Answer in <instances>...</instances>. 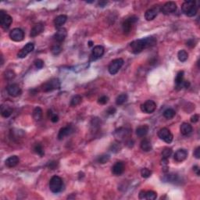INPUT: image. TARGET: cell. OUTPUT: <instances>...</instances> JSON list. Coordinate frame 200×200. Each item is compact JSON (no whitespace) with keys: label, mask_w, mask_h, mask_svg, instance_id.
I'll use <instances>...</instances> for the list:
<instances>
[{"label":"cell","mask_w":200,"mask_h":200,"mask_svg":"<svg viewBox=\"0 0 200 200\" xmlns=\"http://www.w3.org/2000/svg\"><path fill=\"white\" fill-rule=\"evenodd\" d=\"M44 25H43V23H37V24H35L34 26V27H32V29H31V30H30V37H36V36H38V34H41V32H42L43 30H44Z\"/></svg>","instance_id":"cell-22"},{"label":"cell","mask_w":200,"mask_h":200,"mask_svg":"<svg viewBox=\"0 0 200 200\" xmlns=\"http://www.w3.org/2000/svg\"><path fill=\"white\" fill-rule=\"evenodd\" d=\"M7 92L10 96L12 97H17L19 95H21L22 91L20 86L16 84H9L7 87Z\"/></svg>","instance_id":"cell-16"},{"label":"cell","mask_w":200,"mask_h":200,"mask_svg":"<svg viewBox=\"0 0 200 200\" xmlns=\"http://www.w3.org/2000/svg\"><path fill=\"white\" fill-rule=\"evenodd\" d=\"M145 191L142 190L139 192V198L140 199H145Z\"/></svg>","instance_id":"cell-50"},{"label":"cell","mask_w":200,"mask_h":200,"mask_svg":"<svg viewBox=\"0 0 200 200\" xmlns=\"http://www.w3.org/2000/svg\"><path fill=\"white\" fill-rule=\"evenodd\" d=\"M59 88H60V82H59V79L53 78L48 80L47 82L43 84L42 90L45 92H48V91H52L53 90L59 89Z\"/></svg>","instance_id":"cell-4"},{"label":"cell","mask_w":200,"mask_h":200,"mask_svg":"<svg viewBox=\"0 0 200 200\" xmlns=\"http://www.w3.org/2000/svg\"><path fill=\"white\" fill-rule=\"evenodd\" d=\"M63 182L60 177L53 176L49 180V189L53 193H59L62 190Z\"/></svg>","instance_id":"cell-3"},{"label":"cell","mask_w":200,"mask_h":200,"mask_svg":"<svg viewBox=\"0 0 200 200\" xmlns=\"http://www.w3.org/2000/svg\"><path fill=\"white\" fill-rule=\"evenodd\" d=\"M138 20V18L135 16H131L130 17L127 18L122 23V29L125 34H128L131 29H132L133 25Z\"/></svg>","instance_id":"cell-7"},{"label":"cell","mask_w":200,"mask_h":200,"mask_svg":"<svg viewBox=\"0 0 200 200\" xmlns=\"http://www.w3.org/2000/svg\"><path fill=\"white\" fill-rule=\"evenodd\" d=\"M106 4H107V2H105V1H100V2H98V5H100L101 7H104Z\"/></svg>","instance_id":"cell-53"},{"label":"cell","mask_w":200,"mask_h":200,"mask_svg":"<svg viewBox=\"0 0 200 200\" xmlns=\"http://www.w3.org/2000/svg\"><path fill=\"white\" fill-rule=\"evenodd\" d=\"M48 116H49L51 121L53 122V123H56V122H58V120H59V116L55 114V113H53L51 110L48 111Z\"/></svg>","instance_id":"cell-40"},{"label":"cell","mask_w":200,"mask_h":200,"mask_svg":"<svg viewBox=\"0 0 200 200\" xmlns=\"http://www.w3.org/2000/svg\"><path fill=\"white\" fill-rule=\"evenodd\" d=\"M127 94H121V95H118L117 97H116V104L117 105H123L124 102H127Z\"/></svg>","instance_id":"cell-30"},{"label":"cell","mask_w":200,"mask_h":200,"mask_svg":"<svg viewBox=\"0 0 200 200\" xmlns=\"http://www.w3.org/2000/svg\"><path fill=\"white\" fill-rule=\"evenodd\" d=\"M66 35H67V31H66V29L64 27H60V28L58 29L57 31L54 34V40L55 41H57V42L61 43L64 41Z\"/></svg>","instance_id":"cell-18"},{"label":"cell","mask_w":200,"mask_h":200,"mask_svg":"<svg viewBox=\"0 0 200 200\" xmlns=\"http://www.w3.org/2000/svg\"><path fill=\"white\" fill-rule=\"evenodd\" d=\"M110 159V156L109 155H106V154H104V155H99L97 159V162L98 163H101V164H104L105 162H107Z\"/></svg>","instance_id":"cell-37"},{"label":"cell","mask_w":200,"mask_h":200,"mask_svg":"<svg viewBox=\"0 0 200 200\" xmlns=\"http://www.w3.org/2000/svg\"><path fill=\"white\" fill-rule=\"evenodd\" d=\"M120 149V145H119V143H113L111 145V151L113 152H119Z\"/></svg>","instance_id":"cell-43"},{"label":"cell","mask_w":200,"mask_h":200,"mask_svg":"<svg viewBox=\"0 0 200 200\" xmlns=\"http://www.w3.org/2000/svg\"><path fill=\"white\" fill-rule=\"evenodd\" d=\"M89 45H90V46H91V45H92V41H89Z\"/></svg>","instance_id":"cell-54"},{"label":"cell","mask_w":200,"mask_h":200,"mask_svg":"<svg viewBox=\"0 0 200 200\" xmlns=\"http://www.w3.org/2000/svg\"><path fill=\"white\" fill-rule=\"evenodd\" d=\"M198 119H199V116L198 114H194V116L191 117V121L192 123H196L198 121Z\"/></svg>","instance_id":"cell-49"},{"label":"cell","mask_w":200,"mask_h":200,"mask_svg":"<svg viewBox=\"0 0 200 200\" xmlns=\"http://www.w3.org/2000/svg\"><path fill=\"white\" fill-rule=\"evenodd\" d=\"M73 131H74V128H73L72 125H67L66 127H62L59 130V134H58V139L62 140L66 136L70 135L71 134H73Z\"/></svg>","instance_id":"cell-15"},{"label":"cell","mask_w":200,"mask_h":200,"mask_svg":"<svg viewBox=\"0 0 200 200\" xmlns=\"http://www.w3.org/2000/svg\"><path fill=\"white\" fill-rule=\"evenodd\" d=\"M106 112L109 115H113L115 112H116V109H115L114 107H112V106H111V107H109V109L106 110Z\"/></svg>","instance_id":"cell-48"},{"label":"cell","mask_w":200,"mask_h":200,"mask_svg":"<svg viewBox=\"0 0 200 200\" xmlns=\"http://www.w3.org/2000/svg\"><path fill=\"white\" fill-rule=\"evenodd\" d=\"M140 146H141V148L144 152H149V151L152 150V144H151V141L148 139H147V138H145V139H143L142 141H141Z\"/></svg>","instance_id":"cell-26"},{"label":"cell","mask_w":200,"mask_h":200,"mask_svg":"<svg viewBox=\"0 0 200 200\" xmlns=\"http://www.w3.org/2000/svg\"><path fill=\"white\" fill-rule=\"evenodd\" d=\"M157 198V194L153 191H145V199L147 200H154Z\"/></svg>","instance_id":"cell-36"},{"label":"cell","mask_w":200,"mask_h":200,"mask_svg":"<svg viewBox=\"0 0 200 200\" xmlns=\"http://www.w3.org/2000/svg\"><path fill=\"white\" fill-rule=\"evenodd\" d=\"M108 101H109V97L106 96V95H102L98 99V102L101 105H105V104L107 103Z\"/></svg>","instance_id":"cell-42"},{"label":"cell","mask_w":200,"mask_h":200,"mask_svg":"<svg viewBox=\"0 0 200 200\" xmlns=\"http://www.w3.org/2000/svg\"><path fill=\"white\" fill-rule=\"evenodd\" d=\"M33 117L36 121H40L42 119V109L40 107H36L33 111Z\"/></svg>","instance_id":"cell-29"},{"label":"cell","mask_w":200,"mask_h":200,"mask_svg":"<svg viewBox=\"0 0 200 200\" xmlns=\"http://www.w3.org/2000/svg\"><path fill=\"white\" fill-rule=\"evenodd\" d=\"M175 114H176V112L175 110H173V109H166V110L163 112V116H164L166 119H168V120H170V119H172L173 117H174Z\"/></svg>","instance_id":"cell-32"},{"label":"cell","mask_w":200,"mask_h":200,"mask_svg":"<svg viewBox=\"0 0 200 200\" xmlns=\"http://www.w3.org/2000/svg\"><path fill=\"white\" fill-rule=\"evenodd\" d=\"M12 22V19L9 14H7L3 10L0 11V25L4 30L9 28Z\"/></svg>","instance_id":"cell-8"},{"label":"cell","mask_w":200,"mask_h":200,"mask_svg":"<svg viewBox=\"0 0 200 200\" xmlns=\"http://www.w3.org/2000/svg\"><path fill=\"white\" fill-rule=\"evenodd\" d=\"M172 152H172L171 148H164L162 152V159H166V160H168V159H170V156H171Z\"/></svg>","instance_id":"cell-34"},{"label":"cell","mask_w":200,"mask_h":200,"mask_svg":"<svg viewBox=\"0 0 200 200\" xmlns=\"http://www.w3.org/2000/svg\"><path fill=\"white\" fill-rule=\"evenodd\" d=\"M184 81V71H179L177 73L176 78H175V84L176 87L181 88L182 87V83Z\"/></svg>","instance_id":"cell-27"},{"label":"cell","mask_w":200,"mask_h":200,"mask_svg":"<svg viewBox=\"0 0 200 200\" xmlns=\"http://www.w3.org/2000/svg\"><path fill=\"white\" fill-rule=\"evenodd\" d=\"M166 181H169V182H177V180H178V176H177V174L170 173V174L166 175Z\"/></svg>","instance_id":"cell-38"},{"label":"cell","mask_w":200,"mask_h":200,"mask_svg":"<svg viewBox=\"0 0 200 200\" xmlns=\"http://www.w3.org/2000/svg\"><path fill=\"white\" fill-rule=\"evenodd\" d=\"M141 174L142 176V177L144 178H148L151 176L152 174V171L150 170H148V168H143L142 170H141Z\"/></svg>","instance_id":"cell-41"},{"label":"cell","mask_w":200,"mask_h":200,"mask_svg":"<svg viewBox=\"0 0 200 200\" xmlns=\"http://www.w3.org/2000/svg\"><path fill=\"white\" fill-rule=\"evenodd\" d=\"M158 136L161 140L164 141L165 142L170 144L173 141V134L170 132V130L166 127L161 128L158 132Z\"/></svg>","instance_id":"cell-9"},{"label":"cell","mask_w":200,"mask_h":200,"mask_svg":"<svg viewBox=\"0 0 200 200\" xmlns=\"http://www.w3.org/2000/svg\"><path fill=\"white\" fill-rule=\"evenodd\" d=\"M34 66L38 68V69H41L44 66V62L41 59H38L34 61Z\"/></svg>","instance_id":"cell-45"},{"label":"cell","mask_w":200,"mask_h":200,"mask_svg":"<svg viewBox=\"0 0 200 200\" xmlns=\"http://www.w3.org/2000/svg\"><path fill=\"white\" fill-rule=\"evenodd\" d=\"M194 156L196 159H200V147L198 146L194 151Z\"/></svg>","instance_id":"cell-47"},{"label":"cell","mask_w":200,"mask_h":200,"mask_svg":"<svg viewBox=\"0 0 200 200\" xmlns=\"http://www.w3.org/2000/svg\"><path fill=\"white\" fill-rule=\"evenodd\" d=\"M159 11H160V8L159 7V5H154L152 8L148 9L145 13V20H148V21H151V20H154L155 16L158 15Z\"/></svg>","instance_id":"cell-13"},{"label":"cell","mask_w":200,"mask_h":200,"mask_svg":"<svg viewBox=\"0 0 200 200\" xmlns=\"http://www.w3.org/2000/svg\"><path fill=\"white\" fill-rule=\"evenodd\" d=\"M190 86V83L189 81H188V80H184L182 83V87L183 88H188Z\"/></svg>","instance_id":"cell-51"},{"label":"cell","mask_w":200,"mask_h":200,"mask_svg":"<svg viewBox=\"0 0 200 200\" xmlns=\"http://www.w3.org/2000/svg\"><path fill=\"white\" fill-rule=\"evenodd\" d=\"M12 109H11L10 107H9L7 105H2V106H1V114H2V116H3V117H9V116H11V114H12Z\"/></svg>","instance_id":"cell-28"},{"label":"cell","mask_w":200,"mask_h":200,"mask_svg":"<svg viewBox=\"0 0 200 200\" xmlns=\"http://www.w3.org/2000/svg\"><path fill=\"white\" fill-rule=\"evenodd\" d=\"M123 65V59H113L112 62L109 63V66H108V70H109V73L112 75H114L117 73V72L120 70V68Z\"/></svg>","instance_id":"cell-6"},{"label":"cell","mask_w":200,"mask_h":200,"mask_svg":"<svg viewBox=\"0 0 200 200\" xmlns=\"http://www.w3.org/2000/svg\"><path fill=\"white\" fill-rule=\"evenodd\" d=\"M34 45L32 42L27 43V45H25L20 50V52L17 53V56L19 58H25L28 55L30 52H31L34 50Z\"/></svg>","instance_id":"cell-14"},{"label":"cell","mask_w":200,"mask_h":200,"mask_svg":"<svg viewBox=\"0 0 200 200\" xmlns=\"http://www.w3.org/2000/svg\"><path fill=\"white\" fill-rule=\"evenodd\" d=\"M19 161H20V159H19L17 155H11V156H9V158L5 159V164L8 167L12 168L16 166L19 163Z\"/></svg>","instance_id":"cell-21"},{"label":"cell","mask_w":200,"mask_h":200,"mask_svg":"<svg viewBox=\"0 0 200 200\" xmlns=\"http://www.w3.org/2000/svg\"><path fill=\"white\" fill-rule=\"evenodd\" d=\"M180 133L184 136L189 135L191 132H192L193 128L191 127V125L188 123H183L180 125Z\"/></svg>","instance_id":"cell-24"},{"label":"cell","mask_w":200,"mask_h":200,"mask_svg":"<svg viewBox=\"0 0 200 200\" xmlns=\"http://www.w3.org/2000/svg\"><path fill=\"white\" fill-rule=\"evenodd\" d=\"M131 134V129L129 127H122L116 129L114 132V136L118 141H122L125 138H129Z\"/></svg>","instance_id":"cell-5"},{"label":"cell","mask_w":200,"mask_h":200,"mask_svg":"<svg viewBox=\"0 0 200 200\" xmlns=\"http://www.w3.org/2000/svg\"><path fill=\"white\" fill-rule=\"evenodd\" d=\"M66 20H67V16L66 15H59L56 16L54 20V25H55V28L59 29L62 27V25L66 23Z\"/></svg>","instance_id":"cell-23"},{"label":"cell","mask_w":200,"mask_h":200,"mask_svg":"<svg viewBox=\"0 0 200 200\" xmlns=\"http://www.w3.org/2000/svg\"><path fill=\"white\" fill-rule=\"evenodd\" d=\"M9 38L12 41H21L23 40L24 38V32L23 30L20 28H14L12 29L9 32Z\"/></svg>","instance_id":"cell-10"},{"label":"cell","mask_w":200,"mask_h":200,"mask_svg":"<svg viewBox=\"0 0 200 200\" xmlns=\"http://www.w3.org/2000/svg\"><path fill=\"white\" fill-rule=\"evenodd\" d=\"M156 44V39L152 36L138 39L130 43V49L132 53L138 54L145 48H151Z\"/></svg>","instance_id":"cell-1"},{"label":"cell","mask_w":200,"mask_h":200,"mask_svg":"<svg viewBox=\"0 0 200 200\" xmlns=\"http://www.w3.org/2000/svg\"><path fill=\"white\" fill-rule=\"evenodd\" d=\"M51 52L55 55H59V54L62 52V47H61L59 44L54 45L52 47V48H51Z\"/></svg>","instance_id":"cell-39"},{"label":"cell","mask_w":200,"mask_h":200,"mask_svg":"<svg viewBox=\"0 0 200 200\" xmlns=\"http://www.w3.org/2000/svg\"><path fill=\"white\" fill-rule=\"evenodd\" d=\"M181 10L184 14L189 16V17L195 16L198 12V6H197L196 2L192 1V0L185 1L181 5Z\"/></svg>","instance_id":"cell-2"},{"label":"cell","mask_w":200,"mask_h":200,"mask_svg":"<svg viewBox=\"0 0 200 200\" xmlns=\"http://www.w3.org/2000/svg\"><path fill=\"white\" fill-rule=\"evenodd\" d=\"M188 154V152L186 149H184V148L178 149L174 154V157H173L174 158V160L177 162H183L187 158Z\"/></svg>","instance_id":"cell-19"},{"label":"cell","mask_w":200,"mask_h":200,"mask_svg":"<svg viewBox=\"0 0 200 200\" xmlns=\"http://www.w3.org/2000/svg\"><path fill=\"white\" fill-rule=\"evenodd\" d=\"M104 48L102 45H96L93 48L92 52L91 54V60H96L103 55Z\"/></svg>","instance_id":"cell-17"},{"label":"cell","mask_w":200,"mask_h":200,"mask_svg":"<svg viewBox=\"0 0 200 200\" xmlns=\"http://www.w3.org/2000/svg\"><path fill=\"white\" fill-rule=\"evenodd\" d=\"M177 10V4L174 2H167L160 8V11L165 15L173 13Z\"/></svg>","instance_id":"cell-11"},{"label":"cell","mask_w":200,"mask_h":200,"mask_svg":"<svg viewBox=\"0 0 200 200\" xmlns=\"http://www.w3.org/2000/svg\"><path fill=\"white\" fill-rule=\"evenodd\" d=\"M57 162H55V161H53V162H50L49 163H48V166L49 169H51V170H55V168L57 167Z\"/></svg>","instance_id":"cell-46"},{"label":"cell","mask_w":200,"mask_h":200,"mask_svg":"<svg viewBox=\"0 0 200 200\" xmlns=\"http://www.w3.org/2000/svg\"><path fill=\"white\" fill-rule=\"evenodd\" d=\"M193 170H195L196 174L198 175V176H199V168H198V166H193Z\"/></svg>","instance_id":"cell-52"},{"label":"cell","mask_w":200,"mask_h":200,"mask_svg":"<svg viewBox=\"0 0 200 200\" xmlns=\"http://www.w3.org/2000/svg\"><path fill=\"white\" fill-rule=\"evenodd\" d=\"M34 151L38 154L40 156H43L45 155V152H44V149H43V147L41 144L39 143H37L35 144V145L34 146Z\"/></svg>","instance_id":"cell-35"},{"label":"cell","mask_w":200,"mask_h":200,"mask_svg":"<svg viewBox=\"0 0 200 200\" xmlns=\"http://www.w3.org/2000/svg\"><path fill=\"white\" fill-rule=\"evenodd\" d=\"M81 101H82V98L80 95H74L70 100V105L71 106H77V105H79L81 102Z\"/></svg>","instance_id":"cell-33"},{"label":"cell","mask_w":200,"mask_h":200,"mask_svg":"<svg viewBox=\"0 0 200 200\" xmlns=\"http://www.w3.org/2000/svg\"><path fill=\"white\" fill-rule=\"evenodd\" d=\"M196 40L194 39V38H191V39L188 40V41L186 42V45L187 46L190 47V48H193V47H195L196 45Z\"/></svg>","instance_id":"cell-44"},{"label":"cell","mask_w":200,"mask_h":200,"mask_svg":"<svg viewBox=\"0 0 200 200\" xmlns=\"http://www.w3.org/2000/svg\"><path fill=\"white\" fill-rule=\"evenodd\" d=\"M125 166L123 162H116L112 167V173L116 176H120L124 172Z\"/></svg>","instance_id":"cell-20"},{"label":"cell","mask_w":200,"mask_h":200,"mask_svg":"<svg viewBox=\"0 0 200 200\" xmlns=\"http://www.w3.org/2000/svg\"><path fill=\"white\" fill-rule=\"evenodd\" d=\"M148 132V127L147 125H142L136 129V134L138 137H145Z\"/></svg>","instance_id":"cell-25"},{"label":"cell","mask_w":200,"mask_h":200,"mask_svg":"<svg viewBox=\"0 0 200 200\" xmlns=\"http://www.w3.org/2000/svg\"><path fill=\"white\" fill-rule=\"evenodd\" d=\"M177 58L180 62H185L188 58V53L184 49L180 50L177 53Z\"/></svg>","instance_id":"cell-31"},{"label":"cell","mask_w":200,"mask_h":200,"mask_svg":"<svg viewBox=\"0 0 200 200\" xmlns=\"http://www.w3.org/2000/svg\"><path fill=\"white\" fill-rule=\"evenodd\" d=\"M156 109V104L152 100H147L141 105V110L145 113H152Z\"/></svg>","instance_id":"cell-12"}]
</instances>
